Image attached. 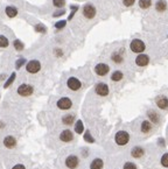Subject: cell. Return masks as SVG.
<instances>
[{
    "label": "cell",
    "instance_id": "d6986e66",
    "mask_svg": "<svg viewBox=\"0 0 168 169\" xmlns=\"http://www.w3.org/2000/svg\"><path fill=\"white\" fill-rule=\"evenodd\" d=\"M152 127H153V125H152V123H151L150 120H144V121L141 123V128H140V130H141L143 133L147 134V133L151 132Z\"/></svg>",
    "mask_w": 168,
    "mask_h": 169
},
{
    "label": "cell",
    "instance_id": "74e56055",
    "mask_svg": "<svg viewBox=\"0 0 168 169\" xmlns=\"http://www.w3.org/2000/svg\"><path fill=\"white\" fill-rule=\"evenodd\" d=\"M26 63V60L25 58H20V60H18L16 61V64H15V67H16V69H19V68H21L23 64Z\"/></svg>",
    "mask_w": 168,
    "mask_h": 169
},
{
    "label": "cell",
    "instance_id": "4dcf8cb0",
    "mask_svg": "<svg viewBox=\"0 0 168 169\" xmlns=\"http://www.w3.org/2000/svg\"><path fill=\"white\" fill-rule=\"evenodd\" d=\"M35 30H36L37 33H42V34H44V33L47 32V28H46L42 23H37V25L35 26Z\"/></svg>",
    "mask_w": 168,
    "mask_h": 169
},
{
    "label": "cell",
    "instance_id": "9a60e30c",
    "mask_svg": "<svg viewBox=\"0 0 168 169\" xmlns=\"http://www.w3.org/2000/svg\"><path fill=\"white\" fill-rule=\"evenodd\" d=\"M147 117H148L150 121H151L152 124H159V123H160V115H159V113H157V111H154V110L147 111Z\"/></svg>",
    "mask_w": 168,
    "mask_h": 169
},
{
    "label": "cell",
    "instance_id": "8992f818",
    "mask_svg": "<svg viewBox=\"0 0 168 169\" xmlns=\"http://www.w3.org/2000/svg\"><path fill=\"white\" fill-rule=\"evenodd\" d=\"M110 71V67L106 64V63H98L96 67H95V73L96 75L103 77V76H106Z\"/></svg>",
    "mask_w": 168,
    "mask_h": 169
},
{
    "label": "cell",
    "instance_id": "8d00e7d4",
    "mask_svg": "<svg viewBox=\"0 0 168 169\" xmlns=\"http://www.w3.org/2000/svg\"><path fill=\"white\" fill-rule=\"evenodd\" d=\"M123 169H138V168H137V166L133 162H125Z\"/></svg>",
    "mask_w": 168,
    "mask_h": 169
},
{
    "label": "cell",
    "instance_id": "484cf974",
    "mask_svg": "<svg viewBox=\"0 0 168 169\" xmlns=\"http://www.w3.org/2000/svg\"><path fill=\"white\" fill-rule=\"evenodd\" d=\"M13 46H14L15 50H18V51H21V50H23V48H25L23 43H22L20 40H15V41L13 42Z\"/></svg>",
    "mask_w": 168,
    "mask_h": 169
},
{
    "label": "cell",
    "instance_id": "9c48e42d",
    "mask_svg": "<svg viewBox=\"0 0 168 169\" xmlns=\"http://www.w3.org/2000/svg\"><path fill=\"white\" fill-rule=\"evenodd\" d=\"M67 85H68V87H69L71 91H77V90H80V89L82 87L81 81H80L78 78H76V77H70V78H68Z\"/></svg>",
    "mask_w": 168,
    "mask_h": 169
},
{
    "label": "cell",
    "instance_id": "7a4b0ae2",
    "mask_svg": "<svg viewBox=\"0 0 168 169\" xmlns=\"http://www.w3.org/2000/svg\"><path fill=\"white\" fill-rule=\"evenodd\" d=\"M82 13H83V16L85 18V19L91 20V19H93V18L96 16V14H97V9H96L95 5H92L91 2H88V4H85V5L83 6V8H82Z\"/></svg>",
    "mask_w": 168,
    "mask_h": 169
},
{
    "label": "cell",
    "instance_id": "603a6c76",
    "mask_svg": "<svg viewBox=\"0 0 168 169\" xmlns=\"http://www.w3.org/2000/svg\"><path fill=\"white\" fill-rule=\"evenodd\" d=\"M74 121H75V115H74V114H67V115H64V117L62 118V123H63L64 125H67V126L73 125Z\"/></svg>",
    "mask_w": 168,
    "mask_h": 169
},
{
    "label": "cell",
    "instance_id": "f35d334b",
    "mask_svg": "<svg viewBox=\"0 0 168 169\" xmlns=\"http://www.w3.org/2000/svg\"><path fill=\"white\" fill-rule=\"evenodd\" d=\"M54 53H55V55H56V56H62V55H63V51H62L61 49H55V50H54Z\"/></svg>",
    "mask_w": 168,
    "mask_h": 169
},
{
    "label": "cell",
    "instance_id": "836d02e7",
    "mask_svg": "<svg viewBox=\"0 0 168 169\" xmlns=\"http://www.w3.org/2000/svg\"><path fill=\"white\" fill-rule=\"evenodd\" d=\"M84 140H85V141H88V142H90V144L95 142V139L91 137V134H90V132H89V131H86V132H85V134H84Z\"/></svg>",
    "mask_w": 168,
    "mask_h": 169
},
{
    "label": "cell",
    "instance_id": "d590c367",
    "mask_svg": "<svg viewBox=\"0 0 168 169\" xmlns=\"http://www.w3.org/2000/svg\"><path fill=\"white\" fill-rule=\"evenodd\" d=\"M121 1H123V5H124L125 7H132V6L136 4L137 0H121Z\"/></svg>",
    "mask_w": 168,
    "mask_h": 169
},
{
    "label": "cell",
    "instance_id": "5b68a950",
    "mask_svg": "<svg viewBox=\"0 0 168 169\" xmlns=\"http://www.w3.org/2000/svg\"><path fill=\"white\" fill-rule=\"evenodd\" d=\"M95 92H96L98 96H100V97H106V96L110 93L109 85L100 82V83L96 84V86H95Z\"/></svg>",
    "mask_w": 168,
    "mask_h": 169
},
{
    "label": "cell",
    "instance_id": "b9f144b4",
    "mask_svg": "<svg viewBox=\"0 0 168 169\" xmlns=\"http://www.w3.org/2000/svg\"><path fill=\"white\" fill-rule=\"evenodd\" d=\"M167 37H168V35H167Z\"/></svg>",
    "mask_w": 168,
    "mask_h": 169
},
{
    "label": "cell",
    "instance_id": "d4e9b609",
    "mask_svg": "<svg viewBox=\"0 0 168 169\" xmlns=\"http://www.w3.org/2000/svg\"><path fill=\"white\" fill-rule=\"evenodd\" d=\"M84 131V125L82 123V120H77L76 121V125H75V132L77 134H82Z\"/></svg>",
    "mask_w": 168,
    "mask_h": 169
},
{
    "label": "cell",
    "instance_id": "1f68e13d",
    "mask_svg": "<svg viewBox=\"0 0 168 169\" xmlns=\"http://www.w3.org/2000/svg\"><path fill=\"white\" fill-rule=\"evenodd\" d=\"M15 76H16V75H15V73H13V74L11 75V77L7 80V82H6V83H5V85H4V87H5V89H7L9 85H11L12 83H13V82H14V80H15Z\"/></svg>",
    "mask_w": 168,
    "mask_h": 169
},
{
    "label": "cell",
    "instance_id": "d6a6232c",
    "mask_svg": "<svg viewBox=\"0 0 168 169\" xmlns=\"http://www.w3.org/2000/svg\"><path fill=\"white\" fill-rule=\"evenodd\" d=\"M64 14H66V9H64V8H60V9H57L56 12L53 13V16H54V18H60V16H62V15H64Z\"/></svg>",
    "mask_w": 168,
    "mask_h": 169
},
{
    "label": "cell",
    "instance_id": "cb8c5ba5",
    "mask_svg": "<svg viewBox=\"0 0 168 169\" xmlns=\"http://www.w3.org/2000/svg\"><path fill=\"white\" fill-rule=\"evenodd\" d=\"M103 166L104 163L102 159H95L90 165V169H103Z\"/></svg>",
    "mask_w": 168,
    "mask_h": 169
},
{
    "label": "cell",
    "instance_id": "4316f807",
    "mask_svg": "<svg viewBox=\"0 0 168 169\" xmlns=\"http://www.w3.org/2000/svg\"><path fill=\"white\" fill-rule=\"evenodd\" d=\"M66 26H67V20H60L54 25V27L56 29H63Z\"/></svg>",
    "mask_w": 168,
    "mask_h": 169
},
{
    "label": "cell",
    "instance_id": "ffe728a7",
    "mask_svg": "<svg viewBox=\"0 0 168 169\" xmlns=\"http://www.w3.org/2000/svg\"><path fill=\"white\" fill-rule=\"evenodd\" d=\"M5 13H6V15H7L8 18H14V16H16V14H18V9H16V7H14V6H7L6 9H5Z\"/></svg>",
    "mask_w": 168,
    "mask_h": 169
},
{
    "label": "cell",
    "instance_id": "7c38bea8",
    "mask_svg": "<svg viewBox=\"0 0 168 169\" xmlns=\"http://www.w3.org/2000/svg\"><path fill=\"white\" fill-rule=\"evenodd\" d=\"M155 103H157V106L160 110H167L168 108V98L164 94L158 96L157 99H155Z\"/></svg>",
    "mask_w": 168,
    "mask_h": 169
},
{
    "label": "cell",
    "instance_id": "277c9868",
    "mask_svg": "<svg viewBox=\"0 0 168 169\" xmlns=\"http://www.w3.org/2000/svg\"><path fill=\"white\" fill-rule=\"evenodd\" d=\"M40 69H41V63L37 60H32L26 65V70L29 74H36V73L40 71Z\"/></svg>",
    "mask_w": 168,
    "mask_h": 169
},
{
    "label": "cell",
    "instance_id": "8fae6325",
    "mask_svg": "<svg viewBox=\"0 0 168 169\" xmlns=\"http://www.w3.org/2000/svg\"><path fill=\"white\" fill-rule=\"evenodd\" d=\"M150 63V57L146 54H139L136 57V64L138 67H146Z\"/></svg>",
    "mask_w": 168,
    "mask_h": 169
},
{
    "label": "cell",
    "instance_id": "f1b7e54d",
    "mask_svg": "<svg viewBox=\"0 0 168 169\" xmlns=\"http://www.w3.org/2000/svg\"><path fill=\"white\" fill-rule=\"evenodd\" d=\"M53 5L60 9V8L66 6V0H53Z\"/></svg>",
    "mask_w": 168,
    "mask_h": 169
},
{
    "label": "cell",
    "instance_id": "2e32d148",
    "mask_svg": "<svg viewBox=\"0 0 168 169\" xmlns=\"http://www.w3.org/2000/svg\"><path fill=\"white\" fill-rule=\"evenodd\" d=\"M144 154H145V151H144V148L140 147V146H136V147H133L132 151H131V155H132L134 159H139V158H141Z\"/></svg>",
    "mask_w": 168,
    "mask_h": 169
},
{
    "label": "cell",
    "instance_id": "f546056e",
    "mask_svg": "<svg viewBox=\"0 0 168 169\" xmlns=\"http://www.w3.org/2000/svg\"><path fill=\"white\" fill-rule=\"evenodd\" d=\"M70 8H71V13L69 14V16H68V20H71V19L74 18L75 13L78 11V6H77V5H71V6H70Z\"/></svg>",
    "mask_w": 168,
    "mask_h": 169
},
{
    "label": "cell",
    "instance_id": "52a82bcc",
    "mask_svg": "<svg viewBox=\"0 0 168 169\" xmlns=\"http://www.w3.org/2000/svg\"><path fill=\"white\" fill-rule=\"evenodd\" d=\"M34 92V89L33 86L29 84H21L19 87H18V93L22 97H28L30 96L32 93Z\"/></svg>",
    "mask_w": 168,
    "mask_h": 169
},
{
    "label": "cell",
    "instance_id": "83f0119b",
    "mask_svg": "<svg viewBox=\"0 0 168 169\" xmlns=\"http://www.w3.org/2000/svg\"><path fill=\"white\" fill-rule=\"evenodd\" d=\"M8 44H9V42H8L7 37L4 36V35H0V47L1 48H6V47H8Z\"/></svg>",
    "mask_w": 168,
    "mask_h": 169
},
{
    "label": "cell",
    "instance_id": "7402d4cb",
    "mask_svg": "<svg viewBox=\"0 0 168 169\" xmlns=\"http://www.w3.org/2000/svg\"><path fill=\"white\" fill-rule=\"evenodd\" d=\"M152 0H138V6L140 9H148L152 7Z\"/></svg>",
    "mask_w": 168,
    "mask_h": 169
},
{
    "label": "cell",
    "instance_id": "3957f363",
    "mask_svg": "<svg viewBox=\"0 0 168 169\" xmlns=\"http://www.w3.org/2000/svg\"><path fill=\"white\" fill-rule=\"evenodd\" d=\"M114 141L118 146H125L130 141V134L126 131H119L116 133Z\"/></svg>",
    "mask_w": 168,
    "mask_h": 169
},
{
    "label": "cell",
    "instance_id": "4fadbf2b",
    "mask_svg": "<svg viewBox=\"0 0 168 169\" xmlns=\"http://www.w3.org/2000/svg\"><path fill=\"white\" fill-rule=\"evenodd\" d=\"M111 61L116 64H121L124 62V54H123V50L120 51H113L111 54Z\"/></svg>",
    "mask_w": 168,
    "mask_h": 169
},
{
    "label": "cell",
    "instance_id": "5bb4252c",
    "mask_svg": "<svg viewBox=\"0 0 168 169\" xmlns=\"http://www.w3.org/2000/svg\"><path fill=\"white\" fill-rule=\"evenodd\" d=\"M60 139H61V141H63V142H70V141L74 139V134H73L71 131H69V130H64V131L61 132V134H60Z\"/></svg>",
    "mask_w": 168,
    "mask_h": 169
},
{
    "label": "cell",
    "instance_id": "30bf717a",
    "mask_svg": "<svg viewBox=\"0 0 168 169\" xmlns=\"http://www.w3.org/2000/svg\"><path fill=\"white\" fill-rule=\"evenodd\" d=\"M78 163H80V160L76 155H69L66 159V166L69 169H76L78 167Z\"/></svg>",
    "mask_w": 168,
    "mask_h": 169
},
{
    "label": "cell",
    "instance_id": "e0dca14e",
    "mask_svg": "<svg viewBox=\"0 0 168 169\" xmlns=\"http://www.w3.org/2000/svg\"><path fill=\"white\" fill-rule=\"evenodd\" d=\"M167 9V1L166 0H158L155 2V11L158 13H164Z\"/></svg>",
    "mask_w": 168,
    "mask_h": 169
},
{
    "label": "cell",
    "instance_id": "ba28073f",
    "mask_svg": "<svg viewBox=\"0 0 168 169\" xmlns=\"http://www.w3.org/2000/svg\"><path fill=\"white\" fill-rule=\"evenodd\" d=\"M57 107L60 108V110H69V108H71V106H73V101H71V99L70 98H68V97H63V98H61V99H59L57 100Z\"/></svg>",
    "mask_w": 168,
    "mask_h": 169
},
{
    "label": "cell",
    "instance_id": "44dd1931",
    "mask_svg": "<svg viewBox=\"0 0 168 169\" xmlns=\"http://www.w3.org/2000/svg\"><path fill=\"white\" fill-rule=\"evenodd\" d=\"M123 78H124V74L119 70H116L111 74V81H113V82H120Z\"/></svg>",
    "mask_w": 168,
    "mask_h": 169
},
{
    "label": "cell",
    "instance_id": "ac0fdd59",
    "mask_svg": "<svg viewBox=\"0 0 168 169\" xmlns=\"http://www.w3.org/2000/svg\"><path fill=\"white\" fill-rule=\"evenodd\" d=\"M4 145H5L6 148H14L15 145H16V140H15V138L8 135L4 139Z\"/></svg>",
    "mask_w": 168,
    "mask_h": 169
},
{
    "label": "cell",
    "instance_id": "60d3db41",
    "mask_svg": "<svg viewBox=\"0 0 168 169\" xmlns=\"http://www.w3.org/2000/svg\"><path fill=\"white\" fill-rule=\"evenodd\" d=\"M1 127H4V124H2L1 121H0V128H1Z\"/></svg>",
    "mask_w": 168,
    "mask_h": 169
},
{
    "label": "cell",
    "instance_id": "6da1fadb",
    "mask_svg": "<svg viewBox=\"0 0 168 169\" xmlns=\"http://www.w3.org/2000/svg\"><path fill=\"white\" fill-rule=\"evenodd\" d=\"M130 49L132 53H136V54H143L146 49V44L143 40L140 39H133L131 42H130Z\"/></svg>",
    "mask_w": 168,
    "mask_h": 169
},
{
    "label": "cell",
    "instance_id": "e575fe53",
    "mask_svg": "<svg viewBox=\"0 0 168 169\" xmlns=\"http://www.w3.org/2000/svg\"><path fill=\"white\" fill-rule=\"evenodd\" d=\"M161 165H162L164 167L168 168V153H165V154L162 155V158H161Z\"/></svg>",
    "mask_w": 168,
    "mask_h": 169
},
{
    "label": "cell",
    "instance_id": "ab89813d",
    "mask_svg": "<svg viewBox=\"0 0 168 169\" xmlns=\"http://www.w3.org/2000/svg\"><path fill=\"white\" fill-rule=\"evenodd\" d=\"M12 169H26V168H25L23 165H15Z\"/></svg>",
    "mask_w": 168,
    "mask_h": 169
}]
</instances>
